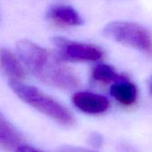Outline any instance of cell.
I'll return each instance as SVG.
<instances>
[{
	"instance_id": "obj_10",
	"label": "cell",
	"mask_w": 152,
	"mask_h": 152,
	"mask_svg": "<svg viewBox=\"0 0 152 152\" xmlns=\"http://www.w3.org/2000/svg\"><path fill=\"white\" fill-rule=\"evenodd\" d=\"M92 79L95 82L101 83H119L123 81H127V77L124 74H119L116 72L114 67L106 64H99L96 65L91 72Z\"/></svg>"
},
{
	"instance_id": "obj_5",
	"label": "cell",
	"mask_w": 152,
	"mask_h": 152,
	"mask_svg": "<svg viewBox=\"0 0 152 152\" xmlns=\"http://www.w3.org/2000/svg\"><path fill=\"white\" fill-rule=\"evenodd\" d=\"M72 100L76 107L88 114H101L109 107V101L106 97L92 92H77Z\"/></svg>"
},
{
	"instance_id": "obj_8",
	"label": "cell",
	"mask_w": 152,
	"mask_h": 152,
	"mask_svg": "<svg viewBox=\"0 0 152 152\" xmlns=\"http://www.w3.org/2000/svg\"><path fill=\"white\" fill-rule=\"evenodd\" d=\"M21 132L0 112V148L7 150H15L23 144Z\"/></svg>"
},
{
	"instance_id": "obj_6",
	"label": "cell",
	"mask_w": 152,
	"mask_h": 152,
	"mask_svg": "<svg viewBox=\"0 0 152 152\" xmlns=\"http://www.w3.org/2000/svg\"><path fill=\"white\" fill-rule=\"evenodd\" d=\"M46 17L56 24L63 26H77L83 23V20L74 8L64 5H56L50 7Z\"/></svg>"
},
{
	"instance_id": "obj_9",
	"label": "cell",
	"mask_w": 152,
	"mask_h": 152,
	"mask_svg": "<svg viewBox=\"0 0 152 152\" xmlns=\"http://www.w3.org/2000/svg\"><path fill=\"white\" fill-rule=\"evenodd\" d=\"M110 94L120 104L129 107L136 102L138 91L132 83L123 81L111 86Z\"/></svg>"
},
{
	"instance_id": "obj_3",
	"label": "cell",
	"mask_w": 152,
	"mask_h": 152,
	"mask_svg": "<svg viewBox=\"0 0 152 152\" xmlns=\"http://www.w3.org/2000/svg\"><path fill=\"white\" fill-rule=\"evenodd\" d=\"M103 34L110 39L132 47L152 56V35L140 24L112 22L105 26Z\"/></svg>"
},
{
	"instance_id": "obj_1",
	"label": "cell",
	"mask_w": 152,
	"mask_h": 152,
	"mask_svg": "<svg viewBox=\"0 0 152 152\" xmlns=\"http://www.w3.org/2000/svg\"><path fill=\"white\" fill-rule=\"evenodd\" d=\"M16 49L29 71L46 84L63 90H72L79 85L80 80L75 72L44 48L31 40L21 39Z\"/></svg>"
},
{
	"instance_id": "obj_11",
	"label": "cell",
	"mask_w": 152,
	"mask_h": 152,
	"mask_svg": "<svg viewBox=\"0 0 152 152\" xmlns=\"http://www.w3.org/2000/svg\"><path fill=\"white\" fill-rule=\"evenodd\" d=\"M89 142L91 146L95 147V148H99L102 145L103 142V139L102 136L97 132H93L90 135L89 137Z\"/></svg>"
},
{
	"instance_id": "obj_12",
	"label": "cell",
	"mask_w": 152,
	"mask_h": 152,
	"mask_svg": "<svg viewBox=\"0 0 152 152\" xmlns=\"http://www.w3.org/2000/svg\"><path fill=\"white\" fill-rule=\"evenodd\" d=\"M58 152H92L90 150H86L83 148L73 147V146H62L59 148Z\"/></svg>"
},
{
	"instance_id": "obj_7",
	"label": "cell",
	"mask_w": 152,
	"mask_h": 152,
	"mask_svg": "<svg viewBox=\"0 0 152 152\" xmlns=\"http://www.w3.org/2000/svg\"><path fill=\"white\" fill-rule=\"evenodd\" d=\"M0 68L10 81L22 82L26 78V72L22 64L7 48H0Z\"/></svg>"
},
{
	"instance_id": "obj_4",
	"label": "cell",
	"mask_w": 152,
	"mask_h": 152,
	"mask_svg": "<svg viewBox=\"0 0 152 152\" xmlns=\"http://www.w3.org/2000/svg\"><path fill=\"white\" fill-rule=\"evenodd\" d=\"M52 42L56 48L55 55L66 62H94L103 56L102 50L94 45L70 40L64 37H54Z\"/></svg>"
},
{
	"instance_id": "obj_14",
	"label": "cell",
	"mask_w": 152,
	"mask_h": 152,
	"mask_svg": "<svg viewBox=\"0 0 152 152\" xmlns=\"http://www.w3.org/2000/svg\"><path fill=\"white\" fill-rule=\"evenodd\" d=\"M148 91H149L150 94L152 95V75L150 76V78L148 79Z\"/></svg>"
},
{
	"instance_id": "obj_13",
	"label": "cell",
	"mask_w": 152,
	"mask_h": 152,
	"mask_svg": "<svg viewBox=\"0 0 152 152\" xmlns=\"http://www.w3.org/2000/svg\"><path fill=\"white\" fill-rule=\"evenodd\" d=\"M15 152H43V151H41L38 148H35L30 145L22 144L15 150Z\"/></svg>"
},
{
	"instance_id": "obj_2",
	"label": "cell",
	"mask_w": 152,
	"mask_h": 152,
	"mask_svg": "<svg viewBox=\"0 0 152 152\" xmlns=\"http://www.w3.org/2000/svg\"><path fill=\"white\" fill-rule=\"evenodd\" d=\"M8 84L19 99L47 116L64 125L74 123L72 115L64 106L36 87L16 81H9Z\"/></svg>"
}]
</instances>
